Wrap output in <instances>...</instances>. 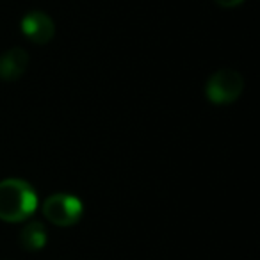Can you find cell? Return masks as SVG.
<instances>
[{"mask_svg":"<svg viewBox=\"0 0 260 260\" xmlns=\"http://www.w3.org/2000/svg\"><path fill=\"white\" fill-rule=\"evenodd\" d=\"M38 209V194L29 182L22 178L0 180V221L22 223Z\"/></svg>","mask_w":260,"mask_h":260,"instance_id":"1","label":"cell"},{"mask_svg":"<svg viewBox=\"0 0 260 260\" xmlns=\"http://www.w3.org/2000/svg\"><path fill=\"white\" fill-rule=\"evenodd\" d=\"M244 89V79L235 70H219L205 84V96L214 105L234 104Z\"/></svg>","mask_w":260,"mask_h":260,"instance_id":"2","label":"cell"},{"mask_svg":"<svg viewBox=\"0 0 260 260\" xmlns=\"http://www.w3.org/2000/svg\"><path fill=\"white\" fill-rule=\"evenodd\" d=\"M43 216L55 226H73L84 214V205L77 196L57 192L43 202Z\"/></svg>","mask_w":260,"mask_h":260,"instance_id":"3","label":"cell"},{"mask_svg":"<svg viewBox=\"0 0 260 260\" xmlns=\"http://www.w3.org/2000/svg\"><path fill=\"white\" fill-rule=\"evenodd\" d=\"M22 32L29 41L36 45H47L54 38L55 25L52 18L43 11H30L22 18Z\"/></svg>","mask_w":260,"mask_h":260,"instance_id":"4","label":"cell"},{"mask_svg":"<svg viewBox=\"0 0 260 260\" xmlns=\"http://www.w3.org/2000/svg\"><path fill=\"white\" fill-rule=\"evenodd\" d=\"M29 68V54L23 48L13 47L0 55V80L15 82Z\"/></svg>","mask_w":260,"mask_h":260,"instance_id":"5","label":"cell"},{"mask_svg":"<svg viewBox=\"0 0 260 260\" xmlns=\"http://www.w3.org/2000/svg\"><path fill=\"white\" fill-rule=\"evenodd\" d=\"M48 241L47 228L40 221H30L29 224L22 228L18 235V242L25 251H40L45 248Z\"/></svg>","mask_w":260,"mask_h":260,"instance_id":"6","label":"cell"},{"mask_svg":"<svg viewBox=\"0 0 260 260\" xmlns=\"http://www.w3.org/2000/svg\"><path fill=\"white\" fill-rule=\"evenodd\" d=\"M217 6H221V8H237V6H241L244 0H214Z\"/></svg>","mask_w":260,"mask_h":260,"instance_id":"7","label":"cell"}]
</instances>
